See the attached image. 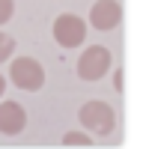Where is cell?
I'll return each instance as SVG.
<instances>
[{
  "mask_svg": "<svg viewBox=\"0 0 152 149\" xmlns=\"http://www.w3.org/2000/svg\"><path fill=\"white\" fill-rule=\"evenodd\" d=\"M78 116H81V125L87 128V131H93V134H110L113 131V125H116V116H113V107L107 104V102H99V99H93V102H87L81 110H78Z\"/></svg>",
  "mask_w": 152,
  "mask_h": 149,
  "instance_id": "obj_1",
  "label": "cell"
},
{
  "mask_svg": "<svg viewBox=\"0 0 152 149\" xmlns=\"http://www.w3.org/2000/svg\"><path fill=\"white\" fill-rule=\"evenodd\" d=\"M9 78H12V84H15L18 90L36 93V90H42V84H45V69H42L33 57H18V60H12V66H9Z\"/></svg>",
  "mask_w": 152,
  "mask_h": 149,
  "instance_id": "obj_2",
  "label": "cell"
},
{
  "mask_svg": "<svg viewBox=\"0 0 152 149\" xmlns=\"http://www.w3.org/2000/svg\"><path fill=\"white\" fill-rule=\"evenodd\" d=\"M110 63H113L110 51L102 48V45H93V48H87V51L81 54V60H78V74H81L84 81H99V78L107 74Z\"/></svg>",
  "mask_w": 152,
  "mask_h": 149,
  "instance_id": "obj_3",
  "label": "cell"
},
{
  "mask_svg": "<svg viewBox=\"0 0 152 149\" xmlns=\"http://www.w3.org/2000/svg\"><path fill=\"white\" fill-rule=\"evenodd\" d=\"M54 39L63 45V48H81V42L87 39V24L78 18V15H60L54 21Z\"/></svg>",
  "mask_w": 152,
  "mask_h": 149,
  "instance_id": "obj_4",
  "label": "cell"
},
{
  "mask_svg": "<svg viewBox=\"0 0 152 149\" xmlns=\"http://www.w3.org/2000/svg\"><path fill=\"white\" fill-rule=\"evenodd\" d=\"M122 21V6L116 0H96L90 9V24L96 30H113Z\"/></svg>",
  "mask_w": 152,
  "mask_h": 149,
  "instance_id": "obj_5",
  "label": "cell"
},
{
  "mask_svg": "<svg viewBox=\"0 0 152 149\" xmlns=\"http://www.w3.org/2000/svg\"><path fill=\"white\" fill-rule=\"evenodd\" d=\"M27 125V113L18 102H0V134H21Z\"/></svg>",
  "mask_w": 152,
  "mask_h": 149,
  "instance_id": "obj_6",
  "label": "cell"
},
{
  "mask_svg": "<svg viewBox=\"0 0 152 149\" xmlns=\"http://www.w3.org/2000/svg\"><path fill=\"white\" fill-rule=\"evenodd\" d=\"M63 143H66V146H90L93 137H90V134H81V131H69V134L63 137Z\"/></svg>",
  "mask_w": 152,
  "mask_h": 149,
  "instance_id": "obj_7",
  "label": "cell"
},
{
  "mask_svg": "<svg viewBox=\"0 0 152 149\" xmlns=\"http://www.w3.org/2000/svg\"><path fill=\"white\" fill-rule=\"evenodd\" d=\"M12 51H15V39L6 36V33H0V63H6L12 57Z\"/></svg>",
  "mask_w": 152,
  "mask_h": 149,
  "instance_id": "obj_8",
  "label": "cell"
},
{
  "mask_svg": "<svg viewBox=\"0 0 152 149\" xmlns=\"http://www.w3.org/2000/svg\"><path fill=\"white\" fill-rule=\"evenodd\" d=\"M12 12H15V3H12V0H0V24H6V21L12 18Z\"/></svg>",
  "mask_w": 152,
  "mask_h": 149,
  "instance_id": "obj_9",
  "label": "cell"
},
{
  "mask_svg": "<svg viewBox=\"0 0 152 149\" xmlns=\"http://www.w3.org/2000/svg\"><path fill=\"white\" fill-rule=\"evenodd\" d=\"M3 90H6V78L0 74V96H3Z\"/></svg>",
  "mask_w": 152,
  "mask_h": 149,
  "instance_id": "obj_10",
  "label": "cell"
}]
</instances>
